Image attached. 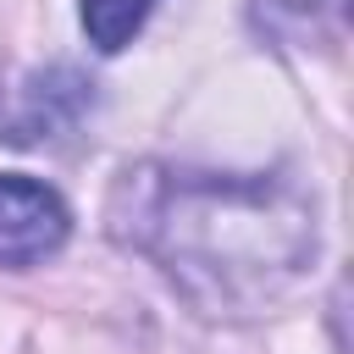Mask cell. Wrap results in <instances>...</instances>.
Listing matches in <instances>:
<instances>
[{
    "instance_id": "6da1fadb",
    "label": "cell",
    "mask_w": 354,
    "mask_h": 354,
    "mask_svg": "<svg viewBox=\"0 0 354 354\" xmlns=\"http://www.w3.org/2000/svg\"><path fill=\"white\" fill-rule=\"evenodd\" d=\"M149 221L171 227L177 249H166L171 277L216 282L221 299L271 293L282 277L299 271V260L315 249V227L299 199L271 194L266 183H177L160 194Z\"/></svg>"
},
{
    "instance_id": "7a4b0ae2",
    "label": "cell",
    "mask_w": 354,
    "mask_h": 354,
    "mask_svg": "<svg viewBox=\"0 0 354 354\" xmlns=\"http://www.w3.org/2000/svg\"><path fill=\"white\" fill-rule=\"evenodd\" d=\"M66 243V205L33 177H0V266H33Z\"/></svg>"
},
{
    "instance_id": "3957f363",
    "label": "cell",
    "mask_w": 354,
    "mask_h": 354,
    "mask_svg": "<svg viewBox=\"0 0 354 354\" xmlns=\"http://www.w3.org/2000/svg\"><path fill=\"white\" fill-rule=\"evenodd\" d=\"M155 0H83V28H88V44L94 50H122L133 44V33L149 22Z\"/></svg>"
},
{
    "instance_id": "277c9868",
    "label": "cell",
    "mask_w": 354,
    "mask_h": 354,
    "mask_svg": "<svg viewBox=\"0 0 354 354\" xmlns=\"http://www.w3.org/2000/svg\"><path fill=\"white\" fill-rule=\"evenodd\" d=\"M282 11H299V22H315L321 0H260V22L271 17V28H277V22H282Z\"/></svg>"
}]
</instances>
